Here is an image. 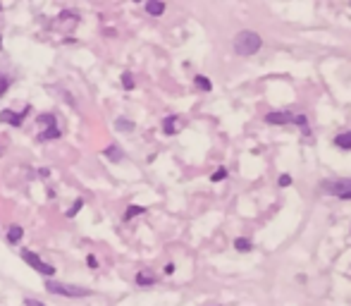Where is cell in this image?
Masks as SVG:
<instances>
[{
  "label": "cell",
  "mask_w": 351,
  "mask_h": 306,
  "mask_svg": "<svg viewBox=\"0 0 351 306\" xmlns=\"http://www.w3.org/2000/svg\"><path fill=\"white\" fill-rule=\"evenodd\" d=\"M232 46H234V53H237V55H241V57H249V55H256L260 51L263 38H260V34L251 31V29H244V31H239V34L234 36Z\"/></svg>",
  "instance_id": "obj_1"
},
{
  "label": "cell",
  "mask_w": 351,
  "mask_h": 306,
  "mask_svg": "<svg viewBox=\"0 0 351 306\" xmlns=\"http://www.w3.org/2000/svg\"><path fill=\"white\" fill-rule=\"evenodd\" d=\"M225 177H227V170H225V167H218V170L210 175V180L213 182H220V180H225Z\"/></svg>",
  "instance_id": "obj_21"
},
{
  "label": "cell",
  "mask_w": 351,
  "mask_h": 306,
  "mask_svg": "<svg viewBox=\"0 0 351 306\" xmlns=\"http://www.w3.org/2000/svg\"><path fill=\"white\" fill-rule=\"evenodd\" d=\"M103 156H105V158H108L110 163H120L122 158H125L122 148H120V146H115V144H112V146H108V148L103 151Z\"/></svg>",
  "instance_id": "obj_11"
},
{
  "label": "cell",
  "mask_w": 351,
  "mask_h": 306,
  "mask_svg": "<svg viewBox=\"0 0 351 306\" xmlns=\"http://www.w3.org/2000/svg\"><path fill=\"white\" fill-rule=\"evenodd\" d=\"M22 237H24V230H22V225H12V227L5 232V239H7V244H19V242H22Z\"/></svg>",
  "instance_id": "obj_10"
},
{
  "label": "cell",
  "mask_w": 351,
  "mask_h": 306,
  "mask_svg": "<svg viewBox=\"0 0 351 306\" xmlns=\"http://www.w3.org/2000/svg\"><path fill=\"white\" fill-rule=\"evenodd\" d=\"M334 146H337V148H344V151H349V148H351V129H349V132H342V134H337V137H334Z\"/></svg>",
  "instance_id": "obj_12"
},
{
  "label": "cell",
  "mask_w": 351,
  "mask_h": 306,
  "mask_svg": "<svg viewBox=\"0 0 351 306\" xmlns=\"http://www.w3.org/2000/svg\"><path fill=\"white\" fill-rule=\"evenodd\" d=\"M146 12L150 17H160L165 12V2L163 0H146Z\"/></svg>",
  "instance_id": "obj_8"
},
{
  "label": "cell",
  "mask_w": 351,
  "mask_h": 306,
  "mask_svg": "<svg viewBox=\"0 0 351 306\" xmlns=\"http://www.w3.org/2000/svg\"><path fill=\"white\" fill-rule=\"evenodd\" d=\"M2 153H5V148H0V156H2Z\"/></svg>",
  "instance_id": "obj_28"
},
{
  "label": "cell",
  "mask_w": 351,
  "mask_h": 306,
  "mask_svg": "<svg viewBox=\"0 0 351 306\" xmlns=\"http://www.w3.org/2000/svg\"><path fill=\"white\" fill-rule=\"evenodd\" d=\"M86 266H89L91 270H98V258H96L93 253H89V256H86Z\"/></svg>",
  "instance_id": "obj_22"
},
{
  "label": "cell",
  "mask_w": 351,
  "mask_h": 306,
  "mask_svg": "<svg viewBox=\"0 0 351 306\" xmlns=\"http://www.w3.org/2000/svg\"><path fill=\"white\" fill-rule=\"evenodd\" d=\"M0 48H2V41H0Z\"/></svg>",
  "instance_id": "obj_29"
},
{
  "label": "cell",
  "mask_w": 351,
  "mask_h": 306,
  "mask_svg": "<svg viewBox=\"0 0 351 306\" xmlns=\"http://www.w3.org/2000/svg\"><path fill=\"white\" fill-rule=\"evenodd\" d=\"M265 122L268 125H296L303 129V134H311V129H308V120H306V115H301V112H289V110H273V112H268L265 115Z\"/></svg>",
  "instance_id": "obj_2"
},
{
  "label": "cell",
  "mask_w": 351,
  "mask_h": 306,
  "mask_svg": "<svg viewBox=\"0 0 351 306\" xmlns=\"http://www.w3.org/2000/svg\"><path fill=\"white\" fill-rule=\"evenodd\" d=\"M155 285V275L148 273V270H141L136 273V287H153Z\"/></svg>",
  "instance_id": "obj_9"
},
{
  "label": "cell",
  "mask_w": 351,
  "mask_h": 306,
  "mask_svg": "<svg viewBox=\"0 0 351 306\" xmlns=\"http://www.w3.org/2000/svg\"><path fill=\"white\" fill-rule=\"evenodd\" d=\"M134 86H136V82H134V74H131V72H125V74H122V89L131 91Z\"/></svg>",
  "instance_id": "obj_18"
},
{
  "label": "cell",
  "mask_w": 351,
  "mask_h": 306,
  "mask_svg": "<svg viewBox=\"0 0 351 306\" xmlns=\"http://www.w3.org/2000/svg\"><path fill=\"white\" fill-rule=\"evenodd\" d=\"M38 175H41V177H43V180H46V177H48V175H50V170H48V167H43V170H38Z\"/></svg>",
  "instance_id": "obj_26"
},
{
  "label": "cell",
  "mask_w": 351,
  "mask_h": 306,
  "mask_svg": "<svg viewBox=\"0 0 351 306\" xmlns=\"http://www.w3.org/2000/svg\"><path fill=\"white\" fill-rule=\"evenodd\" d=\"M323 194L337 196L342 201H351V177H339V180H325L320 184Z\"/></svg>",
  "instance_id": "obj_4"
},
{
  "label": "cell",
  "mask_w": 351,
  "mask_h": 306,
  "mask_svg": "<svg viewBox=\"0 0 351 306\" xmlns=\"http://www.w3.org/2000/svg\"><path fill=\"white\" fill-rule=\"evenodd\" d=\"M46 292L50 294H57V297H70V299H76V297H91L93 289L89 287H79V285H70V282H55V280H46Z\"/></svg>",
  "instance_id": "obj_3"
},
{
  "label": "cell",
  "mask_w": 351,
  "mask_h": 306,
  "mask_svg": "<svg viewBox=\"0 0 351 306\" xmlns=\"http://www.w3.org/2000/svg\"><path fill=\"white\" fill-rule=\"evenodd\" d=\"M165 273H167V275H172V273H175V263H167V266H165Z\"/></svg>",
  "instance_id": "obj_27"
},
{
  "label": "cell",
  "mask_w": 351,
  "mask_h": 306,
  "mask_svg": "<svg viewBox=\"0 0 351 306\" xmlns=\"http://www.w3.org/2000/svg\"><path fill=\"white\" fill-rule=\"evenodd\" d=\"M277 184L279 187H289V184H292V175H282L277 180Z\"/></svg>",
  "instance_id": "obj_24"
},
{
  "label": "cell",
  "mask_w": 351,
  "mask_h": 306,
  "mask_svg": "<svg viewBox=\"0 0 351 306\" xmlns=\"http://www.w3.org/2000/svg\"><path fill=\"white\" fill-rule=\"evenodd\" d=\"M194 84H196L201 91H210V89H213L210 79H208V77H203V74H196V77H194Z\"/></svg>",
  "instance_id": "obj_16"
},
{
  "label": "cell",
  "mask_w": 351,
  "mask_h": 306,
  "mask_svg": "<svg viewBox=\"0 0 351 306\" xmlns=\"http://www.w3.org/2000/svg\"><path fill=\"white\" fill-rule=\"evenodd\" d=\"M144 213H146V208H144V206H129V208H127V213H125V220H131V218L144 216Z\"/></svg>",
  "instance_id": "obj_17"
},
{
  "label": "cell",
  "mask_w": 351,
  "mask_h": 306,
  "mask_svg": "<svg viewBox=\"0 0 351 306\" xmlns=\"http://www.w3.org/2000/svg\"><path fill=\"white\" fill-rule=\"evenodd\" d=\"M31 112V106H26L24 112H15V110H0V122L5 125H12V127H22L24 125V117Z\"/></svg>",
  "instance_id": "obj_7"
},
{
  "label": "cell",
  "mask_w": 351,
  "mask_h": 306,
  "mask_svg": "<svg viewBox=\"0 0 351 306\" xmlns=\"http://www.w3.org/2000/svg\"><path fill=\"white\" fill-rule=\"evenodd\" d=\"M24 306H46L43 302H38V299H31V297H26L24 299Z\"/></svg>",
  "instance_id": "obj_25"
},
{
  "label": "cell",
  "mask_w": 351,
  "mask_h": 306,
  "mask_svg": "<svg viewBox=\"0 0 351 306\" xmlns=\"http://www.w3.org/2000/svg\"><path fill=\"white\" fill-rule=\"evenodd\" d=\"M81 208H84V198H76V201L72 203V208L67 211V218H74L79 211H81Z\"/></svg>",
  "instance_id": "obj_19"
},
{
  "label": "cell",
  "mask_w": 351,
  "mask_h": 306,
  "mask_svg": "<svg viewBox=\"0 0 351 306\" xmlns=\"http://www.w3.org/2000/svg\"><path fill=\"white\" fill-rule=\"evenodd\" d=\"M79 19V12H74V10H65V12H60V17L57 19Z\"/></svg>",
  "instance_id": "obj_23"
},
{
  "label": "cell",
  "mask_w": 351,
  "mask_h": 306,
  "mask_svg": "<svg viewBox=\"0 0 351 306\" xmlns=\"http://www.w3.org/2000/svg\"><path fill=\"white\" fill-rule=\"evenodd\" d=\"M38 125H43L41 134H38V139H41V141H53V139H60V127H57V122H55V115H50V112L38 115Z\"/></svg>",
  "instance_id": "obj_6"
},
{
  "label": "cell",
  "mask_w": 351,
  "mask_h": 306,
  "mask_svg": "<svg viewBox=\"0 0 351 306\" xmlns=\"http://www.w3.org/2000/svg\"><path fill=\"white\" fill-rule=\"evenodd\" d=\"M234 249L237 251H251L253 249V244H251V239H246V237H239V239H234Z\"/></svg>",
  "instance_id": "obj_15"
},
{
  "label": "cell",
  "mask_w": 351,
  "mask_h": 306,
  "mask_svg": "<svg viewBox=\"0 0 351 306\" xmlns=\"http://www.w3.org/2000/svg\"><path fill=\"white\" fill-rule=\"evenodd\" d=\"M19 256H22V261H24L29 268H34L36 273H41V275H46V278H53V275H55V266H50L48 261H43L38 253L29 251V249H19Z\"/></svg>",
  "instance_id": "obj_5"
},
{
  "label": "cell",
  "mask_w": 351,
  "mask_h": 306,
  "mask_svg": "<svg viewBox=\"0 0 351 306\" xmlns=\"http://www.w3.org/2000/svg\"><path fill=\"white\" fill-rule=\"evenodd\" d=\"M7 89H10V77L0 72V98L5 96V91H7Z\"/></svg>",
  "instance_id": "obj_20"
},
{
  "label": "cell",
  "mask_w": 351,
  "mask_h": 306,
  "mask_svg": "<svg viewBox=\"0 0 351 306\" xmlns=\"http://www.w3.org/2000/svg\"><path fill=\"white\" fill-rule=\"evenodd\" d=\"M0 10H2V5H0Z\"/></svg>",
  "instance_id": "obj_31"
},
{
  "label": "cell",
  "mask_w": 351,
  "mask_h": 306,
  "mask_svg": "<svg viewBox=\"0 0 351 306\" xmlns=\"http://www.w3.org/2000/svg\"><path fill=\"white\" fill-rule=\"evenodd\" d=\"M115 127H117V132H125V134H129V132H134V129H136V125H134L131 120H125V117H117Z\"/></svg>",
  "instance_id": "obj_14"
},
{
  "label": "cell",
  "mask_w": 351,
  "mask_h": 306,
  "mask_svg": "<svg viewBox=\"0 0 351 306\" xmlns=\"http://www.w3.org/2000/svg\"><path fill=\"white\" fill-rule=\"evenodd\" d=\"M134 2H139V0H134Z\"/></svg>",
  "instance_id": "obj_30"
},
{
  "label": "cell",
  "mask_w": 351,
  "mask_h": 306,
  "mask_svg": "<svg viewBox=\"0 0 351 306\" xmlns=\"http://www.w3.org/2000/svg\"><path fill=\"white\" fill-rule=\"evenodd\" d=\"M163 132H165L167 137H172L177 132V115H167L165 120H163Z\"/></svg>",
  "instance_id": "obj_13"
}]
</instances>
